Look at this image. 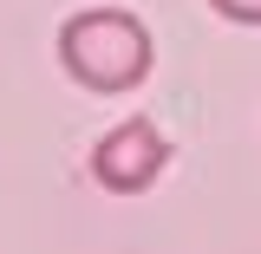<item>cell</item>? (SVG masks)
<instances>
[{
  "instance_id": "2",
  "label": "cell",
  "mask_w": 261,
  "mask_h": 254,
  "mask_svg": "<svg viewBox=\"0 0 261 254\" xmlns=\"http://www.w3.org/2000/svg\"><path fill=\"white\" fill-rule=\"evenodd\" d=\"M170 170V137L150 118H124L92 144V183L111 195H144Z\"/></svg>"
},
{
  "instance_id": "3",
  "label": "cell",
  "mask_w": 261,
  "mask_h": 254,
  "mask_svg": "<svg viewBox=\"0 0 261 254\" xmlns=\"http://www.w3.org/2000/svg\"><path fill=\"white\" fill-rule=\"evenodd\" d=\"M222 20H235V26H261V0H209Z\"/></svg>"
},
{
  "instance_id": "1",
  "label": "cell",
  "mask_w": 261,
  "mask_h": 254,
  "mask_svg": "<svg viewBox=\"0 0 261 254\" xmlns=\"http://www.w3.org/2000/svg\"><path fill=\"white\" fill-rule=\"evenodd\" d=\"M59 65L72 85H85L98 98L137 92L157 65V46H150V26L124 13V7H92V13H72L59 26Z\"/></svg>"
}]
</instances>
